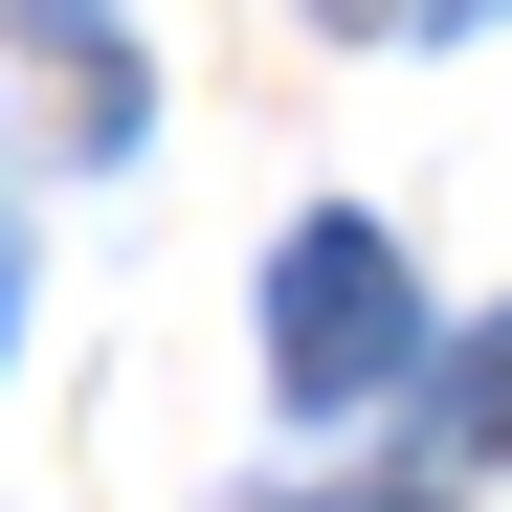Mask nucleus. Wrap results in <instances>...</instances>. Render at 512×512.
<instances>
[{"mask_svg": "<svg viewBox=\"0 0 512 512\" xmlns=\"http://www.w3.org/2000/svg\"><path fill=\"white\" fill-rule=\"evenodd\" d=\"M268 379H290L312 423H357V401L423 379V290H401L379 223H290V245H268Z\"/></svg>", "mask_w": 512, "mask_h": 512, "instance_id": "1", "label": "nucleus"}, {"mask_svg": "<svg viewBox=\"0 0 512 512\" xmlns=\"http://www.w3.org/2000/svg\"><path fill=\"white\" fill-rule=\"evenodd\" d=\"M446 446H468V468H512V312L446 357Z\"/></svg>", "mask_w": 512, "mask_h": 512, "instance_id": "2", "label": "nucleus"}, {"mask_svg": "<svg viewBox=\"0 0 512 512\" xmlns=\"http://www.w3.org/2000/svg\"><path fill=\"white\" fill-rule=\"evenodd\" d=\"M0 312H23V223H0Z\"/></svg>", "mask_w": 512, "mask_h": 512, "instance_id": "3", "label": "nucleus"}]
</instances>
